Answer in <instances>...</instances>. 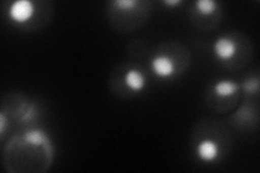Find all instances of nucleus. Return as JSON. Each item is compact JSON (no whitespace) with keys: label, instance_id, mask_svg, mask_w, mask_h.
Masks as SVG:
<instances>
[{"label":"nucleus","instance_id":"nucleus-8","mask_svg":"<svg viewBox=\"0 0 260 173\" xmlns=\"http://www.w3.org/2000/svg\"><path fill=\"white\" fill-rule=\"evenodd\" d=\"M258 88H259L258 79H249V80L244 82V85H243V89L245 90V91L251 92V93L256 92Z\"/></svg>","mask_w":260,"mask_h":173},{"label":"nucleus","instance_id":"nucleus-6","mask_svg":"<svg viewBox=\"0 0 260 173\" xmlns=\"http://www.w3.org/2000/svg\"><path fill=\"white\" fill-rule=\"evenodd\" d=\"M239 85L237 82L230 80H221L217 82L214 87V91L218 96H230L239 90Z\"/></svg>","mask_w":260,"mask_h":173},{"label":"nucleus","instance_id":"nucleus-7","mask_svg":"<svg viewBox=\"0 0 260 173\" xmlns=\"http://www.w3.org/2000/svg\"><path fill=\"white\" fill-rule=\"evenodd\" d=\"M195 6H197L198 11L204 15L211 14L217 8V4L213 0H198Z\"/></svg>","mask_w":260,"mask_h":173},{"label":"nucleus","instance_id":"nucleus-1","mask_svg":"<svg viewBox=\"0 0 260 173\" xmlns=\"http://www.w3.org/2000/svg\"><path fill=\"white\" fill-rule=\"evenodd\" d=\"M34 13V5L29 0H18L10 8L11 19L18 23H24Z\"/></svg>","mask_w":260,"mask_h":173},{"label":"nucleus","instance_id":"nucleus-3","mask_svg":"<svg viewBox=\"0 0 260 173\" xmlns=\"http://www.w3.org/2000/svg\"><path fill=\"white\" fill-rule=\"evenodd\" d=\"M152 68L159 77H169L175 72V63L166 55H157L152 60Z\"/></svg>","mask_w":260,"mask_h":173},{"label":"nucleus","instance_id":"nucleus-5","mask_svg":"<svg viewBox=\"0 0 260 173\" xmlns=\"http://www.w3.org/2000/svg\"><path fill=\"white\" fill-rule=\"evenodd\" d=\"M125 82L129 89L134 90V91H140V90L144 88L145 79L141 72L132 70L126 74Z\"/></svg>","mask_w":260,"mask_h":173},{"label":"nucleus","instance_id":"nucleus-9","mask_svg":"<svg viewBox=\"0 0 260 173\" xmlns=\"http://www.w3.org/2000/svg\"><path fill=\"white\" fill-rule=\"evenodd\" d=\"M5 126H6V118H5V115L4 113L0 114V133L2 135L5 133Z\"/></svg>","mask_w":260,"mask_h":173},{"label":"nucleus","instance_id":"nucleus-10","mask_svg":"<svg viewBox=\"0 0 260 173\" xmlns=\"http://www.w3.org/2000/svg\"><path fill=\"white\" fill-rule=\"evenodd\" d=\"M181 2L180 0H167V2H164V4H166V5H170V6H176V5H179L180 4Z\"/></svg>","mask_w":260,"mask_h":173},{"label":"nucleus","instance_id":"nucleus-4","mask_svg":"<svg viewBox=\"0 0 260 173\" xmlns=\"http://www.w3.org/2000/svg\"><path fill=\"white\" fill-rule=\"evenodd\" d=\"M219 154L218 145L211 140H204L198 146V155L202 160L211 161L217 158Z\"/></svg>","mask_w":260,"mask_h":173},{"label":"nucleus","instance_id":"nucleus-2","mask_svg":"<svg viewBox=\"0 0 260 173\" xmlns=\"http://www.w3.org/2000/svg\"><path fill=\"white\" fill-rule=\"evenodd\" d=\"M214 51L220 60H230L237 53V46L232 39L220 37L215 41Z\"/></svg>","mask_w":260,"mask_h":173}]
</instances>
